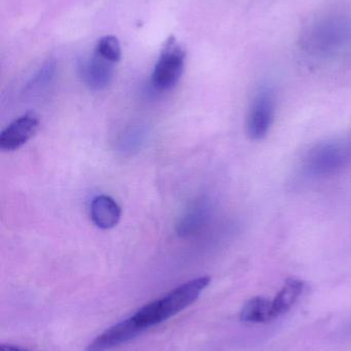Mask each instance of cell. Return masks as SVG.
I'll return each mask as SVG.
<instances>
[{"instance_id": "obj_11", "label": "cell", "mask_w": 351, "mask_h": 351, "mask_svg": "<svg viewBox=\"0 0 351 351\" xmlns=\"http://www.w3.org/2000/svg\"><path fill=\"white\" fill-rule=\"evenodd\" d=\"M95 53H98L103 59L115 64L121 60L122 49L119 39L113 35L101 37L96 45Z\"/></svg>"}, {"instance_id": "obj_13", "label": "cell", "mask_w": 351, "mask_h": 351, "mask_svg": "<svg viewBox=\"0 0 351 351\" xmlns=\"http://www.w3.org/2000/svg\"><path fill=\"white\" fill-rule=\"evenodd\" d=\"M55 68L56 66L54 62L49 61L47 64H45V66L39 70L38 73L36 74V76L33 78L32 82L29 84V88L36 90V88L45 86L53 77Z\"/></svg>"}, {"instance_id": "obj_1", "label": "cell", "mask_w": 351, "mask_h": 351, "mask_svg": "<svg viewBox=\"0 0 351 351\" xmlns=\"http://www.w3.org/2000/svg\"><path fill=\"white\" fill-rule=\"evenodd\" d=\"M210 282L212 280L210 276H201L189 280L161 298L144 305L129 319L140 333H144L146 330L164 323L193 304L201 293L210 286Z\"/></svg>"}, {"instance_id": "obj_5", "label": "cell", "mask_w": 351, "mask_h": 351, "mask_svg": "<svg viewBox=\"0 0 351 351\" xmlns=\"http://www.w3.org/2000/svg\"><path fill=\"white\" fill-rule=\"evenodd\" d=\"M78 71L84 84L93 90H104L113 78V63L96 53L80 62Z\"/></svg>"}, {"instance_id": "obj_3", "label": "cell", "mask_w": 351, "mask_h": 351, "mask_svg": "<svg viewBox=\"0 0 351 351\" xmlns=\"http://www.w3.org/2000/svg\"><path fill=\"white\" fill-rule=\"evenodd\" d=\"M276 114V98L270 88L256 93L247 117V134L253 141L265 139L273 125Z\"/></svg>"}, {"instance_id": "obj_14", "label": "cell", "mask_w": 351, "mask_h": 351, "mask_svg": "<svg viewBox=\"0 0 351 351\" xmlns=\"http://www.w3.org/2000/svg\"><path fill=\"white\" fill-rule=\"evenodd\" d=\"M339 138L340 142H341L342 149L346 152V156H348V160H350L351 164V131L348 135Z\"/></svg>"}, {"instance_id": "obj_4", "label": "cell", "mask_w": 351, "mask_h": 351, "mask_svg": "<svg viewBox=\"0 0 351 351\" xmlns=\"http://www.w3.org/2000/svg\"><path fill=\"white\" fill-rule=\"evenodd\" d=\"M41 125L39 117L34 112H27L12 121L0 134V149L14 152L34 137Z\"/></svg>"}, {"instance_id": "obj_7", "label": "cell", "mask_w": 351, "mask_h": 351, "mask_svg": "<svg viewBox=\"0 0 351 351\" xmlns=\"http://www.w3.org/2000/svg\"><path fill=\"white\" fill-rule=\"evenodd\" d=\"M212 206L207 198H199L190 206L177 223V230L181 237H189L203 228L210 218Z\"/></svg>"}, {"instance_id": "obj_8", "label": "cell", "mask_w": 351, "mask_h": 351, "mask_svg": "<svg viewBox=\"0 0 351 351\" xmlns=\"http://www.w3.org/2000/svg\"><path fill=\"white\" fill-rule=\"evenodd\" d=\"M121 215V208L111 196L98 195L91 202V219L99 228L111 229L117 226Z\"/></svg>"}, {"instance_id": "obj_9", "label": "cell", "mask_w": 351, "mask_h": 351, "mask_svg": "<svg viewBox=\"0 0 351 351\" xmlns=\"http://www.w3.org/2000/svg\"><path fill=\"white\" fill-rule=\"evenodd\" d=\"M305 290V282L298 278H288L272 303V319H276L290 311Z\"/></svg>"}, {"instance_id": "obj_6", "label": "cell", "mask_w": 351, "mask_h": 351, "mask_svg": "<svg viewBox=\"0 0 351 351\" xmlns=\"http://www.w3.org/2000/svg\"><path fill=\"white\" fill-rule=\"evenodd\" d=\"M140 331L131 319H123L97 336L86 348V351H109L122 344L131 341L140 335Z\"/></svg>"}, {"instance_id": "obj_10", "label": "cell", "mask_w": 351, "mask_h": 351, "mask_svg": "<svg viewBox=\"0 0 351 351\" xmlns=\"http://www.w3.org/2000/svg\"><path fill=\"white\" fill-rule=\"evenodd\" d=\"M240 319L251 324H265L273 321L271 301L260 296L249 299L241 309Z\"/></svg>"}, {"instance_id": "obj_15", "label": "cell", "mask_w": 351, "mask_h": 351, "mask_svg": "<svg viewBox=\"0 0 351 351\" xmlns=\"http://www.w3.org/2000/svg\"><path fill=\"white\" fill-rule=\"evenodd\" d=\"M0 351H27L18 346H10V344H1L0 346Z\"/></svg>"}, {"instance_id": "obj_2", "label": "cell", "mask_w": 351, "mask_h": 351, "mask_svg": "<svg viewBox=\"0 0 351 351\" xmlns=\"http://www.w3.org/2000/svg\"><path fill=\"white\" fill-rule=\"evenodd\" d=\"M185 49L170 36L164 43L160 57L155 65L152 75V86L159 90H168L175 86L183 75L185 68Z\"/></svg>"}, {"instance_id": "obj_12", "label": "cell", "mask_w": 351, "mask_h": 351, "mask_svg": "<svg viewBox=\"0 0 351 351\" xmlns=\"http://www.w3.org/2000/svg\"><path fill=\"white\" fill-rule=\"evenodd\" d=\"M146 132L144 128L133 127L128 130L119 142V150L122 154H133L136 150L139 149L146 140Z\"/></svg>"}]
</instances>
